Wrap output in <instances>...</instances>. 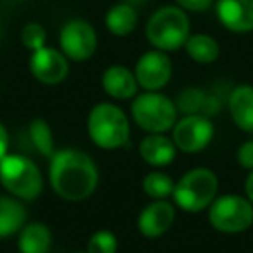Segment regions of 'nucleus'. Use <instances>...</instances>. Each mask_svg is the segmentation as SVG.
Returning a JSON list of instances; mask_svg holds the SVG:
<instances>
[{
    "instance_id": "nucleus-1",
    "label": "nucleus",
    "mask_w": 253,
    "mask_h": 253,
    "mask_svg": "<svg viewBox=\"0 0 253 253\" xmlns=\"http://www.w3.org/2000/svg\"><path fill=\"white\" fill-rule=\"evenodd\" d=\"M49 182L54 193L66 201H84L92 196L99 182L95 162L80 149L66 148L52 155Z\"/></svg>"
},
{
    "instance_id": "nucleus-2",
    "label": "nucleus",
    "mask_w": 253,
    "mask_h": 253,
    "mask_svg": "<svg viewBox=\"0 0 253 253\" xmlns=\"http://www.w3.org/2000/svg\"><path fill=\"white\" fill-rule=\"evenodd\" d=\"M88 137L101 149H118L130 137V122L122 108L113 102H99L87 118Z\"/></svg>"
},
{
    "instance_id": "nucleus-3",
    "label": "nucleus",
    "mask_w": 253,
    "mask_h": 253,
    "mask_svg": "<svg viewBox=\"0 0 253 253\" xmlns=\"http://www.w3.org/2000/svg\"><path fill=\"white\" fill-rule=\"evenodd\" d=\"M191 23L179 5H165L153 12L146 25L148 42L162 52L179 50L189 39Z\"/></svg>"
},
{
    "instance_id": "nucleus-4",
    "label": "nucleus",
    "mask_w": 253,
    "mask_h": 253,
    "mask_svg": "<svg viewBox=\"0 0 253 253\" xmlns=\"http://www.w3.org/2000/svg\"><path fill=\"white\" fill-rule=\"evenodd\" d=\"M0 184L11 196L35 201L43 191V179L35 162L21 155H5L0 160Z\"/></svg>"
},
{
    "instance_id": "nucleus-5",
    "label": "nucleus",
    "mask_w": 253,
    "mask_h": 253,
    "mask_svg": "<svg viewBox=\"0 0 253 253\" xmlns=\"http://www.w3.org/2000/svg\"><path fill=\"white\" fill-rule=\"evenodd\" d=\"M218 191V179L210 169H193L175 182L173 201L187 213L203 211L213 203Z\"/></svg>"
},
{
    "instance_id": "nucleus-6",
    "label": "nucleus",
    "mask_w": 253,
    "mask_h": 253,
    "mask_svg": "<svg viewBox=\"0 0 253 253\" xmlns=\"http://www.w3.org/2000/svg\"><path fill=\"white\" fill-rule=\"evenodd\" d=\"M134 122L149 134H165L177 123V106L160 92L135 95L130 106Z\"/></svg>"
},
{
    "instance_id": "nucleus-7",
    "label": "nucleus",
    "mask_w": 253,
    "mask_h": 253,
    "mask_svg": "<svg viewBox=\"0 0 253 253\" xmlns=\"http://www.w3.org/2000/svg\"><path fill=\"white\" fill-rule=\"evenodd\" d=\"M208 208L211 227L224 234H238L253 225V205L246 196L224 194L215 198Z\"/></svg>"
},
{
    "instance_id": "nucleus-8",
    "label": "nucleus",
    "mask_w": 253,
    "mask_h": 253,
    "mask_svg": "<svg viewBox=\"0 0 253 253\" xmlns=\"http://www.w3.org/2000/svg\"><path fill=\"white\" fill-rule=\"evenodd\" d=\"M59 45L68 61L82 63L94 56L97 49V33L90 23L84 19H71L61 30Z\"/></svg>"
},
{
    "instance_id": "nucleus-9",
    "label": "nucleus",
    "mask_w": 253,
    "mask_h": 253,
    "mask_svg": "<svg viewBox=\"0 0 253 253\" xmlns=\"http://www.w3.org/2000/svg\"><path fill=\"white\" fill-rule=\"evenodd\" d=\"M213 139V123L205 115H186L172 128V141L184 153L203 151Z\"/></svg>"
},
{
    "instance_id": "nucleus-10",
    "label": "nucleus",
    "mask_w": 253,
    "mask_h": 253,
    "mask_svg": "<svg viewBox=\"0 0 253 253\" xmlns=\"http://www.w3.org/2000/svg\"><path fill=\"white\" fill-rule=\"evenodd\" d=\"M134 75L137 84L146 92H158L172 78V61L162 50H148L135 63Z\"/></svg>"
},
{
    "instance_id": "nucleus-11",
    "label": "nucleus",
    "mask_w": 253,
    "mask_h": 253,
    "mask_svg": "<svg viewBox=\"0 0 253 253\" xmlns=\"http://www.w3.org/2000/svg\"><path fill=\"white\" fill-rule=\"evenodd\" d=\"M30 71L43 85H57L70 73L68 57L61 50L43 47L30 57Z\"/></svg>"
},
{
    "instance_id": "nucleus-12",
    "label": "nucleus",
    "mask_w": 253,
    "mask_h": 253,
    "mask_svg": "<svg viewBox=\"0 0 253 253\" xmlns=\"http://www.w3.org/2000/svg\"><path fill=\"white\" fill-rule=\"evenodd\" d=\"M175 220V208L167 200L149 203L137 217V229L144 238L155 239L163 236Z\"/></svg>"
},
{
    "instance_id": "nucleus-13",
    "label": "nucleus",
    "mask_w": 253,
    "mask_h": 253,
    "mask_svg": "<svg viewBox=\"0 0 253 253\" xmlns=\"http://www.w3.org/2000/svg\"><path fill=\"white\" fill-rule=\"evenodd\" d=\"M217 18L232 33L253 32V0H217Z\"/></svg>"
},
{
    "instance_id": "nucleus-14",
    "label": "nucleus",
    "mask_w": 253,
    "mask_h": 253,
    "mask_svg": "<svg viewBox=\"0 0 253 253\" xmlns=\"http://www.w3.org/2000/svg\"><path fill=\"white\" fill-rule=\"evenodd\" d=\"M102 88L104 92L113 99L118 101H128L137 95V78H135L134 71L128 70L126 66L122 64H115L109 66L108 70L102 73Z\"/></svg>"
},
{
    "instance_id": "nucleus-15",
    "label": "nucleus",
    "mask_w": 253,
    "mask_h": 253,
    "mask_svg": "<svg viewBox=\"0 0 253 253\" xmlns=\"http://www.w3.org/2000/svg\"><path fill=\"white\" fill-rule=\"evenodd\" d=\"M231 118L245 132H253V85L243 84L231 90L227 97Z\"/></svg>"
},
{
    "instance_id": "nucleus-16",
    "label": "nucleus",
    "mask_w": 253,
    "mask_h": 253,
    "mask_svg": "<svg viewBox=\"0 0 253 253\" xmlns=\"http://www.w3.org/2000/svg\"><path fill=\"white\" fill-rule=\"evenodd\" d=\"M139 155L151 167H167L175 160L177 146L163 134H149L139 146Z\"/></svg>"
},
{
    "instance_id": "nucleus-17",
    "label": "nucleus",
    "mask_w": 253,
    "mask_h": 253,
    "mask_svg": "<svg viewBox=\"0 0 253 253\" xmlns=\"http://www.w3.org/2000/svg\"><path fill=\"white\" fill-rule=\"evenodd\" d=\"M26 224V208L14 196H0V239L11 238Z\"/></svg>"
},
{
    "instance_id": "nucleus-18",
    "label": "nucleus",
    "mask_w": 253,
    "mask_h": 253,
    "mask_svg": "<svg viewBox=\"0 0 253 253\" xmlns=\"http://www.w3.org/2000/svg\"><path fill=\"white\" fill-rule=\"evenodd\" d=\"M52 245V232L42 222H30L19 231L18 248L21 253H47Z\"/></svg>"
},
{
    "instance_id": "nucleus-19",
    "label": "nucleus",
    "mask_w": 253,
    "mask_h": 253,
    "mask_svg": "<svg viewBox=\"0 0 253 253\" xmlns=\"http://www.w3.org/2000/svg\"><path fill=\"white\" fill-rule=\"evenodd\" d=\"M139 21V16L135 7L125 4V2H120V4L113 5L108 12H106V28L111 35L115 37H126L130 35L135 30Z\"/></svg>"
},
{
    "instance_id": "nucleus-20",
    "label": "nucleus",
    "mask_w": 253,
    "mask_h": 253,
    "mask_svg": "<svg viewBox=\"0 0 253 253\" xmlns=\"http://www.w3.org/2000/svg\"><path fill=\"white\" fill-rule=\"evenodd\" d=\"M186 52L193 61L200 64H210L215 63L220 56V47L218 42L210 35L205 33H196V35H189L186 42Z\"/></svg>"
},
{
    "instance_id": "nucleus-21",
    "label": "nucleus",
    "mask_w": 253,
    "mask_h": 253,
    "mask_svg": "<svg viewBox=\"0 0 253 253\" xmlns=\"http://www.w3.org/2000/svg\"><path fill=\"white\" fill-rule=\"evenodd\" d=\"M142 189L144 193L151 198L153 201L158 200H169V196L173 194L175 189V182L172 180V177L165 172H149L142 180Z\"/></svg>"
},
{
    "instance_id": "nucleus-22",
    "label": "nucleus",
    "mask_w": 253,
    "mask_h": 253,
    "mask_svg": "<svg viewBox=\"0 0 253 253\" xmlns=\"http://www.w3.org/2000/svg\"><path fill=\"white\" fill-rule=\"evenodd\" d=\"M28 134L37 151L42 156H45V158H52L56 149H54V137H52V130H50L49 123L42 118H35L30 123Z\"/></svg>"
},
{
    "instance_id": "nucleus-23",
    "label": "nucleus",
    "mask_w": 253,
    "mask_h": 253,
    "mask_svg": "<svg viewBox=\"0 0 253 253\" xmlns=\"http://www.w3.org/2000/svg\"><path fill=\"white\" fill-rule=\"evenodd\" d=\"M205 99H207V94H205L201 88L196 87H187L177 95V111H182L184 116L186 115H201V109H203Z\"/></svg>"
},
{
    "instance_id": "nucleus-24",
    "label": "nucleus",
    "mask_w": 253,
    "mask_h": 253,
    "mask_svg": "<svg viewBox=\"0 0 253 253\" xmlns=\"http://www.w3.org/2000/svg\"><path fill=\"white\" fill-rule=\"evenodd\" d=\"M118 250V239L111 231H95L87 243L88 253H116Z\"/></svg>"
},
{
    "instance_id": "nucleus-25",
    "label": "nucleus",
    "mask_w": 253,
    "mask_h": 253,
    "mask_svg": "<svg viewBox=\"0 0 253 253\" xmlns=\"http://www.w3.org/2000/svg\"><path fill=\"white\" fill-rule=\"evenodd\" d=\"M21 42L32 52L43 49L47 42L45 28L40 23H28V25H25V28L21 32Z\"/></svg>"
},
{
    "instance_id": "nucleus-26",
    "label": "nucleus",
    "mask_w": 253,
    "mask_h": 253,
    "mask_svg": "<svg viewBox=\"0 0 253 253\" xmlns=\"http://www.w3.org/2000/svg\"><path fill=\"white\" fill-rule=\"evenodd\" d=\"M236 160L243 169L253 170V141H246L239 146V149L236 151Z\"/></svg>"
},
{
    "instance_id": "nucleus-27",
    "label": "nucleus",
    "mask_w": 253,
    "mask_h": 253,
    "mask_svg": "<svg viewBox=\"0 0 253 253\" xmlns=\"http://www.w3.org/2000/svg\"><path fill=\"white\" fill-rule=\"evenodd\" d=\"M182 11L189 12H205L213 5V0H175Z\"/></svg>"
},
{
    "instance_id": "nucleus-28",
    "label": "nucleus",
    "mask_w": 253,
    "mask_h": 253,
    "mask_svg": "<svg viewBox=\"0 0 253 253\" xmlns=\"http://www.w3.org/2000/svg\"><path fill=\"white\" fill-rule=\"evenodd\" d=\"M7 149H9V134L5 130L4 123L0 122V160L7 155Z\"/></svg>"
},
{
    "instance_id": "nucleus-29",
    "label": "nucleus",
    "mask_w": 253,
    "mask_h": 253,
    "mask_svg": "<svg viewBox=\"0 0 253 253\" xmlns=\"http://www.w3.org/2000/svg\"><path fill=\"white\" fill-rule=\"evenodd\" d=\"M245 194L246 198H248V201L253 205V170L248 173V177H246V182H245Z\"/></svg>"
},
{
    "instance_id": "nucleus-30",
    "label": "nucleus",
    "mask_w": 253,
    "mask_h": 253,
    "mask_svg": "<svg viewBox=\"0 0 253 253\" xmlns=\"http://www.w3.org/2000/svg\"><path fill=\"white\" fill-rule=\"evenodd\" d=\"M125 4H128V5H132V7H135V5H139V4H144L146 0H123Z\"/></svg>"
},
{
    "instance_id": "nucleus-31",
    "label": "nucleus",
    "mask_w": 253,
    "mask_h": 253,
    "mask_svg": "<svg viewBox=\"0 0 253 253\" xmlns=\"http://www.w3.org/2000/svg\"><path fill=\"white\" fill-rule=\"evenodd\" d=\"M75 253H88L87 250H78V252H75Z\"/></svg>"
}]
</instances>
